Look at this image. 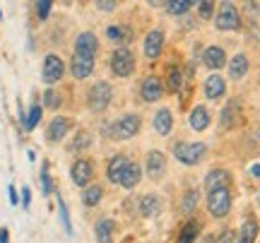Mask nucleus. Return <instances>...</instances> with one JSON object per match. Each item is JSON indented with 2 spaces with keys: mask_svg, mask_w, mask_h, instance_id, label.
Listing matches in <instances>:
<instances>
[{
  "mask_svg": "<svg viewBox=\"0 0 260 243\" xmlns=\"http://www.w3.org/2000/svg\"><path fill=\"white\" fill-rule=\"evenodd\" d=\"M140 125H142V118L138 113H123L121 118L111 123V137L113 140H130L140 132Z\"/></svg>",
  "mask_w": 260,
  "mask_h": 243,
  "instance_id": "obj_1",
  "label": "nucleus"
},
{
  "mask_svg": "<svg viewBox=\"0 0 260 243\" xmlns=\"http://www.w3.org/2000/svg\"><path fill=\"white\" fill-rule=\"evenodd\" d=\"M205 154H207V145H203V142H178L174 147V157L186 166L200 164L205 159Z\"/></svg>",
  "mask_w": 260,
  "mask_h": 243,
  "instance_id": "obj_2",
  "label": "nucleus"
},
{
  "mask_svg": "<svg viewBox=\"0 0 260 243\" xmlns=\"http://www.w3.org/2000/svg\"><path fill=\"white\" fill-rule=\"evenodd\" d=\"M135 53L130 51L128 46H121L116 48L111 53V73L116 77H130L135 73Z\"/></svg>",
  "mask_w": 260,
  "mask_h": 243,
  "instance_id": "obj_3",
  "label": "nucleus"
},
{
  "mask_svg": "<svg viewBox=\"0 0 260 243\" xmlns=\"http://www.w3.org/2000/svg\"><path fill=\"white\" fill-rule=\"evenodd\" d=\"M207 210H210V215L217 217V219L226 217L229 210H232V190H229V188L210 190V193H207Z\"/></svg>",
  "mask_w": 260,
  "mask_h": 243,
  "instance_id": "obj_4",
  "label": "nucleus"
},
{
  "mask_svg": "<svg viewBox=\"0 0 260 243\" xmlns=\"http://www.w3.org/2000/svg\"><path fill=\"white\" fill-rule=\"evenodd\" d=\"M214 27L219 31H239L241 29V17H239V10L234 8L232 3H222L217 10V17H214Z\"/></svg>",
  "mask_w": 260,
  "mask_h": 243,
  "instance_id": "obj_5",
  "label": "nucleus"
},
{
  "mask_svg": "<svg viewBox=\"0 0 260 243\" xmlns=\"http://www.w3.org/2000/svg\"><path fill=\"white\" fill-rule=\"evenodd\" d=\"M113 99V87L109 82H96L89 89V96H87V101H89V109L92 111H104Z\"/></svg>",
  "mask_w": 260,
  "mask_h": 243,
  "instance_id": "obj_6",
  "label": "nucleus"
},
{
  "mask_svg": "<svg viewBox=\"0 0 260 243\" xmlns=\"http://www.w3.org/2000/svg\"><path fill=\"white\" fill-rule=\"evenodd\" d=\"M63 73H65V63L56 56V53H48V56L44 58V67H41V80H44L46 84H56L58 80L63 77Z\"/></svg>",
  "mask_w": 260,
  "mask_h": 243,
  "instance_id": "obj_7",
  "label": "nucleus"
},
{
  "mask_svg": "<svg viewBox=\"0 0 260 243\" xmlns=\"http://www.w3.org/2000/svg\"><path fill=\"white\" fill-rule=\"evenodd\" d=\"M92 176H94V164L92 159H77L70 168V178H73L75 186L80 188H87L92 183Z\"/></svg>",
  "mask_w": 260,
  "mask_h": 243,
  "instance_id": "obj_8",
  "label": "nucleus"
},
{
  "mask_svg": "<svg viewBox=\"0 0 260 243\" xmlns=\"http://www.w3.org/2000/svg\"><path fill=\"white\" fill-rule=\"evenodd\" d=\"M164 41H167V37H164L161 29H152V31H147V37H145V41H142V53H145V58H149V60L159 58L161 48H164Z\"/></svg>",
  "mask_w": 260,
  "mask_h": 243,
  "instance_id": "obj_9",
  "label": "nucleus"
},
{
  "mask_svg": "<svg viewBox=\"0 0 260 243\" xmlns=\"http://www.w3.org/2000/svg\"><path fill=\"white\" fill-rule=\"evenodd\" d=\"M241 111H243L241 99H229V103L222 109V116H219L224 130H234L241 123Z\"/></svg>",
  "mask_w": 260,
  "mask_h": 243,
  "instance_id": "obj_10",
  "label": "nucleus"
},
{
  "mask_svg": "<svg viewBox=\"0 0 260 243\" xmlns=\"http://www.w3.org/2000/svg\"><path fill=\"white\" fill-rule=\"evenodd\" d=\"M161 94H164V82H161L159 77L149 75L142 80V84H140V96H142V101L154 103L161 99Z\"/></svg>",
  "mask_w": 260,
  "mask_h": 243,
  "instance_id": "obj_11",
  "label": "nucleus"
},
{
  "mask_svg": "<svg viewBox=\"0 0 260 243\" xmlns=\"http://www.w3.org/2000/svg\"><path fill=\"white\" fill-rule=\"evenodd\" d=\"M99 51V39L94 31H82L80 37L75 39V53L77 56H87V58H94Z\"/></svg>",
  "mask_w": 260,
  "mask_h": 243,
  "instance_id": "obj_12",
  "label": "nucleus"
},
{
  "mask_svg": "<svg viewBox=\"0 0 260 243\" xmlns=\"http://www.w3.org/2000/svg\"><path fill=\"white\" fill-rule=\"evenodd\" d=\"M145 171H147L149 178H159L167 171V154H161L159 150L147 152V157H145Z\"/></svg>",
  "mask_w": 260,
  "mask_h": 243,
  "instance_id": "obj_13",
  "label": "nucleus"
},
{
  "mask_svg": "<svg viewBox=\"0 0 260 243\" xmlns=\"http://www.w3.org/2000/svg\"><path fill=\"white\" fill-rule=\"evenodd\" d=\"M70 128H73V121L70 118H65V116H56L53 121L48 123V130H46V137L48 142H60L70 132Z\"/></svg>",
  "mask_w": 260,
  "mask_h": 243,
  "instance_id": "obj_14",
  "label": "nucleus"
},
{
  "mask_svg": "<svg viewBox=\"0 0 260 243\" xmlns=\"http://www.w3.org/2000/svg\"><path fill=\"white\" fill-rule=\"evenodd\" d=\"M70 73H73L75 80H87V77L94 73V58L73 53V60H70Z\"/></svg>",
  "mask_w": 260,
  "mask_h": 243,
  "instance_id": "obj_15",
  "label": "nucleus"
},
{
  "mask_svg": "<svg viewBox=\"0 0 260 243\" xmlns=\"http://www.w3.org/2000/svg\"><path fill=\"white\" fill-rule=\"evenodd\" d=\"M232 183V173L224 171V168H212L207 176H205V190H217V188H229Z\"/></svg>",
  "mask_w": 260,
  "mask_h": 243,
  "instance_id": "obj_16",
  "label": "nucleus"
},
{
  "mask_svg": "<svg viewBox=\"0 0 260 243\" xmlns=\"http://www.w3.org/2000/svg\"><path fill=\"white\" fill-rule=\"evenodd\" d=\"M133 159H128L125 154H113L111 159H109V164H106V176H109V181L111 183H116L118 186V181H121V173L125 171V166H128Z\"/></svg>",
  "mask_w": 260,
  "mask_h": 243,
  "instance_id": "obj_17",
  "label": "nucleus"
},
{
  "mask_svg": "<svg viewBox=\"0 0 260 243\" xmlns=\"http://www.w3.org/2000/svg\"><path fill=\"white\" fill-rule=\"evenodd\" d=\"M203 63L210 70H219V67H224V63H226V53H224L222 46H207L203 53Z\"/></svg>",
  "mask_w": 260,
  "mask_h": 243,
  "instance_id": "obj_18",
  "label": "nucleus"
},
{
  "mask_svg": "<svg viewBox=\"0 0 260 243\" xmlns=\"http://www.w3.org/2000/svg\"><path fill=\"white\" fill-rule=\"evenodd\" d=\"M258 231H260L258 219H255V217H246L241 224V231L236 234V241L234 243H253L258 238Z\"/></svg>",
  "mask_w": 260,
  "mask_h": 243,
  "instance_id": "obj_19",
  "label": "nucleus"
},
{
  "mask_svg": "<svg viewBox=\"0 0 260 243\" xmlns=\"http://www.w3.org/2000/svg\"><path fill=\"white\" fill-rule=\"evenodd\" d=\"M161 207H164V202H161V197L154 195V193L140 197V215L142 217H157L159 212H161Z\"/></svg>",
  "mask_w": 260,
  "mask_h": 243,
  "instance_id": "obj_20",
  "label": "nucleus"
},
{
  "mask_svg": "<svg viewBox=\"0 0 260 243\" xmlns=\"http://www.w3.org/2000/svg\"><path fill=\"white\" fill-rule=\"evenodd\" d=\"M140 178H142V168H140V164L130 161L128 166H125V171L121 173V181H118V186L125 188V190H133V188L140 183Z\"/></svg>",
  "mask_w": 260,
  "mask_h": 243,
  "instance_id": "obj_21",
  "label": "nucleus"
},
{
  "mask_svg": "<svg viewBox=\"0 0 260 243\" xmlns=\"http://www.w3.org/2000/svg\"><path fill=\"white\" fill-rule=\"evenodd\" d=\"M224 89H226V82H224V77L219 75H210L207 80H205L203 84V92L207 99H219V96H224Z\"/></svg>",
  "mask_w": 260,
  "mask_h": 243,
  "instance_id": "obj_22",
  "label": "nucleus"
},
{
  "mask_svg": "<svg viewBox=\"0 0 260 243\" xmlns=\"http://www.w3.org/2000/svg\"><path fill=\"white\" fill-rule=\"evenodd\" d=\"M113 231H116V224L113 219L104 217L94 224V236H96V243H113Z\"/></svg>",
  "mask_w": 260,
  "mask_h": 243,
  "instance_id": "obj_23",
  "label": "nucleus"
},
{
  "mask_svg": "<svg viewBox=\"0 0 260 243\" xmlns=\"http://www.w3.org/2000/svg\"><path fill=\"white\" fill-rule=\"evenodd\" d=\"M188 123H190V128H193L195 132L207 130V128H210V111H207V106H195L193 111H190Z\"/></svg>",
  "mask_w": 260,
  "mask_h": 243,
  "instance_id": "obj_24",
  "label": "nucleus"
},
{
  "mask_svg": "<svg viewBox=\"0 0 260 243\" xmlns=\"http://www.w3.org/2000/svg\"><path fill=\"white\" fill-rule=\"evenodd\" d=\"M152 125H154V130L159 135H169V132L174 130V116H171V111L169 109H159L154 113V118H152Z\"/></svg>",
  "mask_w": 260,
  "mask_h": 243,
  "instance_id": "obj_25",
  "label": "nucleus"
},
{
  "mask_svg": "<svg viewBox=\"0 0 260 243\" xmlns=\"http://www.w3.org/2000/svg\"><path fill=\"white\" fill-rule=\"evenodd\" d=\"M200 236V222L198 219H188L186 224L181 226V231L176 236V243H195Z\"/></svg>",
  "mask_w": 260,
  "mask_h": 243,
  "instance_id": "obj_26",
  "label": "nucleus"
},
{
  "mask_svg": "<svg viewBox=\"0 0 260 243\" xmlns=\"http://www.w3.org/2000/svg\"><path fill=\"white\" fill-rule=\"evenodd\" d=\"M183 87V70L178 65H169L167 67V82H164V89L169 94H176L178 89Z\"/></svg>",
  "mask_w": 260,
  "mask_h": 243,
  "instance_id": "obj_27",
  "label": "nucleus"
},
{
  "mask_svg": "<svg viewBox=\"0 0 260 243\" xmlns=\"http://www.w3.org/2000/svg\"><path fill=\"white\" fill-rule=\"evenodd\" d=\"M106 37L111 41H116V44L125 46L133 39V31H130V27H123V24H111V27H106Z\"/></svg>",
  "mask_w": 260,
  "mask_h": 243,
  "instance_id": "obj_28",
  "label": "nucleus"
},
{
  "mask_svg": "<svg viewBox=\"0 0 260 243\" xmlns=\"http://www.w3.org/2000/svg\"><path fill=\"white\" fill-rule=\"evenodd\" d=\"M246 73H248V58L243 53H236L232 58V63H229V77L232 80H241Z\"/></svg>",
  "mask_w": 260,
  "mask_h": 243,
  "instance_id": "obj_29",
  "label": "nucleus"
},
{
  "mask_svg": "<svg viewBox=\"0 0 260 243\" xmlns=\"http://www.w3.org/2000/svg\"><path fill=\"white\" fill-rule=\"evenodd\" d=\"M102 197H104V188L96 186V183H89V186L82 190V202L87 207H96L102 202Z\"/></svg>",
  "mask_w": 260,
  "mask_h": 243,
  "instance_id": "obj_30",
  "label": "nucleus"
},
{
  "mask_svg": "<svg viewBox=\"0 0 260 243\" xmlns=\"http://www.w3.org/2000/svg\"><path fill=\"white\" fill-rule=\"evenodd\" d=\"M41 121V103H31V109L27 113L22 111V125H24V130H34Z\"/></svg>",
  "mask_w": 260,
  "mask_h": 243,
  "instance_id": "obj_31",
  "label": "nucleus"
},
{
  "mask_svg": "<svg viewBox=\"0 0 260 243\" xmlns=\"http://www.w3.org/2000/svg\"><path fill=\"white\" fill-rule=\"evenodd\" d=\"M190 0H169V3H164V8H167L169 15H186L188 10H190Z\"/></svg>",
  "mask_w": 260,
  "mask_h": 243,
  "instance_id": "obj_32",
  "label": "nucleus"
},
{
  "mask_svg": "<svg viewBox=\"0 0 260 243\" xmlns=\"http://www.w3.org/2000/svg\"><path fill=\"white\" fill-rule=\"evenodd\" d=\"M198 190H188L186 195L181 197V212H183V215H190V212H193L195 207H198Z\"/></svg>",
  "mask_w": 260,
  "mask_h": 243,
  "instance_id": "obj_33",
  "label": "nucleus"
},
{
  "mask_svg": "<svg viewBox=\"0 0 260 243\" xmlns=\"http://www.w3.org/2000/svg\"><path fill=\"white\" fill-rule=\"evenodd\" d=\"M87 147H92V135H89L87 130L77 132V135H75V140H73V145H70V150L82 152V150H87Z\"/></svg>",
  "mask_w": 260,
  "mask_h": 243,
  "instance_id": "obj_34",
  "label": "nucleus"
},
{
  "mask_svg": "<svg viewBox=\"0 0 260 243\" xmlns=\"http://www.w3.org/2000/svg\"><path fill=\"white\" fill-rule=\"evenodd\" d=\"M44 106L46 109H60V96L53 87H48L46 92H44Z\"/></svg>",
  "mask_w": 260,
  "mask_h": 243,
  "instance_id": "obj_35",
  "label": "nucleus"
},
{
  "mask_svg": "<svg viewBox=\"0 0 260 243\" xmlns=\"http://www.w3.org/2000/svg\"><path fill=\"white\" fill-rule=\"evenodd\" d=\"M51 190H53V181L48 176V161H44V166H41V193L48 195Z\"/></svg>",
  "mask_w": 260,
  "mask_h": 243,
  "instance_id": "obj_36",
  "label": "nucleus"
},
{
  "mask_svg": "<svg viewBox=\"0 0 260 243\" xmlns=\"http://www.w3.org/2000/svg\"><path fill=\"white\" fill-rule=\"evenodd\" d=\"M212 10H214L212 0H203V3H198V15H200V19H205V22L212 17Z\"/></svg>",
  "mask_w": 260,
  "mask_h": 243,
  "instance_id": "obj_37",
  "label": "nucleus"
},
{
  "mask_svg": "<svg viewBox=\"0 0 260 243\" xmlns=\"http://www.w3.org/2000/svg\"><path fill=\"white\" fill-rule=\"evenodd\" d=\"M58 210H60V219H63V226L68 234H73V224H70V215H68V205L63 202V197H58Z\"/></svg>",
  "mask_w": 260,
  "mask_h": 243,
  "instance_id": "obj_38",
  "label": "nucleus"
},
{
  "mask_svg": "<svg viewBox=\"0 0 260 243\" xmlns=\"http://www.w3.org/2000/svg\"><path fill=\"white\" fill-rule=\"evenodd\" d=\"M34 8H37L39 19H46L48 15H51V8H53V5H51V0H39L37 5H34Z\"/></svg>",
  "mask_w": 260,
  "mask_h": 243,
  "instance_id": "obj_39",
  "label": "nucleus"
},
{
  "mask_svg": "<svg viewBox=\"0 0 260 243\" xmlns=\"http://www.w3.org/2000/svg\"><path fill=\"white\" fill-rule=\"evenodd\" d=\"M234 241H236V234L232 229H224L219 236H214V243H234Z\"/></svg>",
  "mask_w": 260,
  "mask_h": 243,
  "instance_id": "obj_40",
  "label": "nucleus"
},
{
  "mask_svg": "<svg viewBox=\"0 0 260 243\" xmlns=\"http://www.w3.org/2000/svg\"><path fill=\"white\" fill-rule=\"evenodd\" d=\"M96 8L102 10V12H113V10H116V3H113V0H96Z\"/></svg>",
  "mask_w": 260,
  "mask_h": 243,
  "instance_id": "obj_41",
  "label": "nucleus"
},
{
  "mask_svg": "<svg viewBox=\"0 0 260 243\" xmlns=\"http://www.w3.org/2000/svg\"><path fill=\"white\" fill-rule=\"evenodd\" d=\"M19 205L24 207V210H29V205H31V190H29V188H22V200H19Z\"/></svg>",
  "mask_w": 260,
  "mask_h": 243,
  "instance_id": "obj_42",
  "label": "nucleus"
},
{
  "mask_svg": "<svg viewBox=\"0 0 260 243\" xmlns=\"http://www.w3.org/2000/svg\"><path fill=\"white\" fill-rule=\"evenodd\" d=\"M8 197H10V202H12V205H17V202H19V197H17V190H15V188H12V186L8 188Z\"/></svg>",
  "mask_w": 260,
  "mask_h": 243,
  "instance_id": "obj_43",
  "label": "nucleus"
},
{
  "mask_svg": "<svg viewBox=\"0 0 260 243\" xmlns=\"http://www.w3.org/2000/svg\"><path fill=\"white\" fill-rule=\"evenodd\" d=\"M10 234H8V229H0V243H8Z\"/></svg>",
  "mask_w": 260,
  "mask_h": 243,
  "instance_id": "obj_44",
  "label": "nucleus"
},
{
  "mask_svg": "<svg viewBox=\"0 0 260 243\" xmlns=\"http://www.w3.org/2000/svg\"><path fill=\"white\" fill-rule=\"evenodd\" d=\"M200 243H214V236H212V234H207V236H205V238H203V241H200Z\"/></svg>",
  "mask_w": 260,
  "mask_h": 243,
  "instance_id": "obj_45",
  "label": "nucleus"
},
{
  "mask_svg": "<svg viewBox=\"0 0 260 243\" xmlns=\"http://www.w3.org/2000/svg\"><path fill=\"white\" fill-rule=\"evenodd\" d=\"M251 173H253V176H260V166H258V164L251 168Z\"/></svg>",
  "mask_w": 260,
  "mask_h": 243,
  "instance_id": "obj_46",
  "label": "nucleus"
},
{
  "mask_svg": "<svg viewBox=\"0 0 260 243\" xmlns=\"http://www.w3.org/2000/svg\"><path fill=\"white\" fill-rule=\"evenodd\" d=\"M258 205H260V190H258Z\"/></svg>",
  "mask_w": 260,
  "mask_h": 243,
  "instance_id": "obj_47",
  "label": "nucleus"
},
{
  "mask_svg": "<svg viewBox=\"0 0 260 243\" xmlns=\"http://www.w3.org/2000/svg\"><path fill=\"white\" fill-rule=\"evenodd\" d=\"M0 17H3V12H0Z\"/></svg>",
  "mask_w": 260,
  "mask_h": 243,
  "instance_id": "obj_48",
  "label": "nucleus"
}]
</instances>
